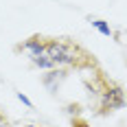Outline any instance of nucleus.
Wrapping results in <instances>:
<instances>
[{
	"mask_svg": "<svg viewBox=\"0 0 127 127\" xmlns=\"http://www.w3.org/2000/svg\"><path fill=\"white\" fill-rule=\"evenodd\" d=\"M26 127H33V125H26Z\"/></svg>",
	"mask_w": 127,
	"mask_h": 127,
	"instance_id": "obj_6",
	"label": "nucleus"
},
{
	"mask_svg": "<svg viewBox=\"0 0 127 127\" xmlns=\"http://www.w3.org/2000/svg\"><path fill=\"white\" fill-rule=\"evenodd\" d=\"M125 105V96H123V90L121 88H110L105 92V96H103V107H107V110H118V107H123Z\"/></svg>",
	"mask_w": 127,
	"mask_h": 127,
	"instance_id": "obj_2",
	"label": "nucleus"
},
{
	"mask_svg": "<svg viewBox=\"0 0 127 127\" xmlns=\"http://www.w3.org/2000/svg\"><path fill=\"white\" fill-rule=\"evenodd\" d=\"M18 99H20V101H22V103H24V105H26V107H33V103H31V101H29V96H24V94H22V92H18Z\"/></svg>",
	"mask_w": 127,
	"mask_h": 127,
	"instance_id": "obj_4",
	"label": "nucleus"
},
{
	"mask_svg": "<svg viewBox=\"0 0 127 127\" xmlns=\"http://www.w3.org/2000/svg\"><path fill=\"white\" fill-rule=\"evenodd\" d=\"M92 26H94V29H99V31H101L103 35H107V37L112 35V29H110V26L105 24L103 20H94V22H92Z\"/></svg>",
	"mask_w": 127,
	"mask_h": 127,
	"instance_id": "obj_3",
	"label": "nucleus"
},
{
	"mask_svg": "<svg viewBox=\"0 0 127 127\" xmlns=\"http://www.w3.org/2000/svg\"><path fill=\"white\" fill-rule=\"evenodd\" d=\"M29 57L33 59L35 66L39 68H55V66H66L75 64V48L64 44V42H39L37 37L29 39L22 46Z\"/></svg>",
	"mask_w": 127,
	"mask_h": 127,
	"instance_id": "obj_1",
	"label": "nucleus"
},
{
	"mask_svg": "<svg viewBox=\"0 0 127 127\" xmlns=\"http://www.w3.org/2000/svg\"><path fill=\"white\" fill-rule=\"evenodd\" d=\"M0 127H7V123H4V121H0Z\"/></svg>",
	"mask_w": 127,
	"mask_h": 127,
	"instance_id": "obj_5",
	"label": "nucleus"
}]
</instances>
